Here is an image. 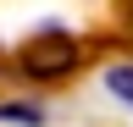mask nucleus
Instances as JSON below:
<instances>
[{"label": "nucleus", "mask_w": 133, "mask_h": 127, "mask_svg": "<svg viewBox=\"0 0 133 127\" xmlns=\"http://www.w3.org/2000/svg\"><path fill=\"white\" fill-rule=\"evenodd\" d=\"M72 61H78V44L72 39H66V33H44V39H33L28 50H22V72H33V77H61Z\"/></svg>", "instance_id": "nucleus-1"}, {"label": "nucleus", "mask_w": 133, "mask_h": 127, "mask_svg": "<svg viewBox=\"0 0 133 127\" xmlns=\"http://www.w3.org/2000/svg\"><path fill=\"white\" fill-rule=\"evenodd\" d=\"M105 88L122 94V100L133 105V66H111V72H105Z\"/></svg>", "instance_id": "nucleus-2"}, {"label": "nucleus", "mask_w": 133, "mask_h": 127, "mask_svg": "<svg viewBox=\"0 0 133 127\" xmlns=\"http://www.w3.org/2000/svg\"><path fill=\"white\" fill-rule=\"evenodd\" d=\"M6 122H39V105H0Z\"/></svg>", "instance_id": "nucleus-3"}, {"label": "nucleus", "mask_w": 133, "mask_h": 127, "mask_svg": "<svg viewBox=\"0 0 133 127\" xmlns=\"http://www.w3.org/2000/svg\"><path fill=\"white\" fill-rule=\"evenodd\" d=\"M128 22H133V0H128Z\"/></svg>", "instance_id": "nucleus-4"}]
</instances>
